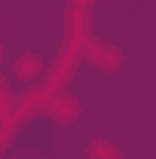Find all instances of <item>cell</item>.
I'll return each instance as SVG.
<instances>
[{
    "mask_svg": "<svg viewBox=\"0 0 156 159\" xmlns=\"http://www.w3.org/2000/svg\"><path fill=\"white\" fill-rule=\"evenodd\" d=\"M80 55L89 61L92 67L104 70V74H113V70L122 67V49L113 46V43H104L98 37H89V34L80 37Z\"/></svg>",
    "mask_w": 156,
    "mask_h": 159,
    "instance_id": "cell-1",
    "label": "cell"
},
{
    "mask_svg": "<svg viewBox=\"0 0 156 159\" xmlns=\"http://www.w3.org/2000/svg\"><path fill=\"white\" fill-rule=\"evenodd\" d=\"M40 110L55 122H77L80 119V101L67 92H52L46 98H40Z\"/></svg>",
    "mask_w": 156,
    "mask_h": 159,
    "instance_id": "cell-2",
    "label": "cell"
},
{
    "mask_svg": "<svg viewBox=\"0 0 156 159\" xmlns=\"http://www.w3.org/2000/svg\"><path fill=\"white\" fill-rule=\"evenodd\" d=\"M12 70H16V77L25 80V83H37V80L43 77V70H46V64H43V58H40V55L25 52V55H19V58H16Z\"/></svg>",
    "mask_w": 156,
    "mask_h": 159,
    "instance_id": "cell-3",
    "label": "cell"
},
{
    "mask_svg": "<svg viewBox=\"0 0 156 159\" xmlns=\"http://www.w3.org/2000/svg\"><path fill=\"white\" fill-rule=\"evenodd\" d=\"M86 153H89V159H122L119 147L113 144V141H107V138H95V141H89Z\"/></svg>",
    "mask_w": 156,
    "mask_h": 159,
    "instance_id": "cell-4",
    "label": "cell"
},
{
    "mask_svg": "<svg viewBox=\"0 0 156 159\" xmlns=\"http://www.w3.org/2000/svg\"><path fill=\"white\" fill-rule=\"evenodd\" d=\"M0 122H12V98H9L3 80H0Z\"/></svg>",
    "mask_w": 156,
    "mask_h": 159,
    "instance_id": "cell-5",
    "label": "cell"
}]
</instances>
